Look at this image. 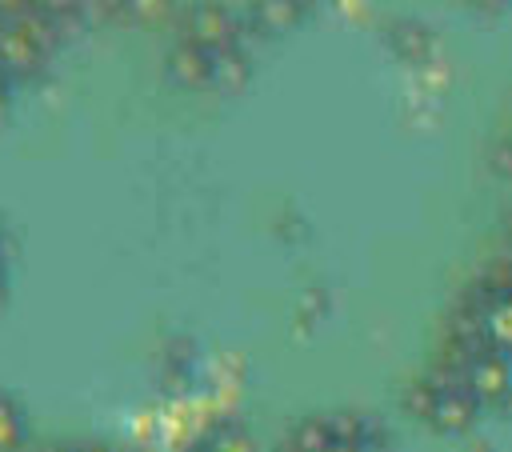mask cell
Returning a JSON list of instances; mask_svg holds the SVG:
<instances>
[{"instance_id": "obj_1", "label": "cell", "mask_w": 512, "mask_h": 452, "mask_svg": "<svg viewBox=\"0 0 512 452\" xmlns=\"http://www.w3.org/2000/svg\"><path fill=\"white\" fill-rule=\"evenodd\" d=\"M464 388H468L476 400H504L508 388H512V372H508L504 356H496V352H480L476 364H472L468 376H464Z\"/></svg>"}, {"instance_id": "obj_2", "label": "cell", "mask_w": 512, "mask_h": 452, "mask_svg": "<svg viewBox=\"0 0 512 452\" xmlns=\"http://www.w3.org/2000/svg\"><path fill=\"white\" fill-rule=\"evenodd\" d=\"M476 408H480V400L460 384V388H452V392H444L440 396V404H436V412H432V428L436 432H464L472 420H476Z\"/></svg>"}, {"instance_id": "obj_3", "label": "cell", "mask_w": 512, "mask_h": 452, "mask_svg": "<svg viewBox=\"0 0 512 452\" xmlns=\"http://www.w3.org/2000/svg\"><path fill=\"white\" fill-rule=\"evenodd\" d=\"M484 336H488L492 348H512V296L496 300L484 312Z\"/></svg>"}, {"instance_id": "obj_4", "label": "cell", "mask_w": 512, "mask_h": 452, "mask_svg": "<svg viewBox=\"0 0 512 452\" xmlns=\"http://www.w3.org/2000/svg\"><path fill=\"white\" fill-rule=\"evenodd\" d=\"M332 444V432H328V420H304L292 436V448L296 452H328Z\"/></svg>"}, {"instance_id": "obj_5", "label": "cell", "mask_w": 512, "mask_h": 452, "mask_svg": "<svg viewBox=\"0 0 512 452\" xmlns=\"http://www.w3.org/2000/svg\"><path fill=\"white\" fill-rule=\"evenodd\" d=\"M440 396H444V392H440V388H436V384H432V380L424 376L420 384H412V388H408V412H416V416L432 420V412H436Z\"/></svg>"}, {"instance_id": "obj_6", "label": "cell", "mask_w": 512, "mask_h": 452, "mask_svg": "<svg viewBox=\"0 0 512 452\" xmlns=\"http://www.w3.org/2000/svg\"><path fill=\"white\" fill-rule=\"evenodd\" d=\"M16 440H20V424L8 408H0V448H16Z\"/></svg>"}, {"instance_id": "obj_7", "label": "cell", "mask_w": 512, "mask_h": 452, "mask_svg": "<svg viewBox=\"0 0 512 452\" xmlns=\"http://www.w3.org/2000/svg\"><path fill=\"white\" fill-rule=\"evenodd\" d=\"M328 452H364V448H360V444H344V440H332V444H328Z\"/></svg>"}, {"instance_id": "obj_8", "label": "cell", "mask_w": 512, "mask_h": 452, "mask_svg": "<svg viewBox=\"0 0 512 452\" xmlns=\"http://www.w3.org/2000/svg\"><path fill=\"white\" fill-rule=\"evenodd\" d=\"M72 452H108V448H96V444H80V448H72Z\"/></svg>"}]
</instances>
